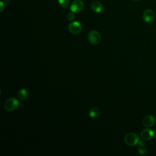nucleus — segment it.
<instances>
[{
  "label": "nucleus",
  "mask_w": 156,
  "mask_h": 156,
  "mask_svg": "<svg viewBox=\"0 0 156 156\" xmlns=\"http://www.w3.org/2000/svg\"><path fill=\"white\" fill-rule=\"evenodd\" d=\"M140 141L139 136L135 133H129L124 137V142L130 146H134L138 144Z\"/></svg>",
  "instance_id": "1"
},
{
  "label": "nucleus",
  "mask_w": 156,
  "mask_h": 156,
  "mask_svg": "<svg viewBox=\"0 0 156 156\" xmlns=\"http://www.w3.org/2000/svg\"><path fill=\"white\" fill-rule=\"evenodd\" d=\"M19 104V102L16 99L10 98L5 102L4 108L8 112H13L18 108Z\"/></svg>",
  "instance_id": "2"
},
{
  "label": "nucleus",
  "mask_w": 156,
  "mask_h": 156,
  "mask_svg": "<svg viewBox=\"0 0 156 156\" xmlns=\"http://www.w3.org/2000/svg\"><path fill=\"white\" fill-rule=\"evenodd\" d=\"M88 40L91 44L96 45L99 43L101 41V35L99 32L93 30L88 34Z\"/></svg>",
  "instance_id": "3"
},
{
  "label": "nucleus",
  "mask_w": 156,
  "mask_h": 156,
  "mask_svg": "<svg viewBox=\"0 0 156 156\" xmlns=\"http://www.w3.org/2000/svg\"><path fill=\"white\" fill-rule=\"evenodd\" d=\"M82 27L81 24L79 21H73L71 22L68 26V29L70 33L73 35L79 34L82 30Z\"/></svg>",
  "instance_id": "4"
},
{
  "label": "nucleus",
  "mask_w": 156,
  "mask_h": 156,
  "mask_svg": "<svg viewBox=\"0 0 156 156\" xmlns=\"http://www.w3.org/2000/svg\"><path fill=\"white\" fill-rule=\"evenodd\" d=\"M84 7V4L81 0H74L71 4L70 9L74 13L80 12Z\"/></svg>",
  "instance_id": "5"
},
{
  "label": "nucleus",
  "mask_w": 156,
  "mask_h": 156,
  "mask_svg": "<svg viewBox=\"0 0 156 156\" xmlns=\"http://www.w3.org/2000/svg\"><path fill=\"white\" fill-rule=\"evenodd\" d=\"M143 20L147 23H151L153 22L155 19V13L151 9H147L143 12Z\"/></svg>",
  "instance_id": "6"
},
{
  "label": "nucleus",
  "mask_w": 156,
  "mask_h": 156,
  "mask_svg": "<svg viewBox=\"0 0 156 156\" xmlns=\"http://www.w3.org/2000/svg\"><path fill=\"white\" fill-rule=\"evenodd\" d=\"M154 136V131L151 129H146L141 133V138L146 141L151 140Z\"/></svg>",
  "instance_id": "7"
},
{
  "label": "nucleus",
  "mask_w": 156,
  "mask_h": 156,
  "mask_svg": "<svg viewBox=\"0 0 156 156\" xmlns=\"http://www.w3.org/2000/svg\"><path fill=\"white\" fill-rule=\"evenodd\" d=\"M155 119L152 115H146L143 119V124L147 128L153 126L155 124Z\"/></svg>",
  "instance_id": "8"
},
{
  "label": "nucleus",
  "mask_w": 156,
  "mask_h": 156,
  "mask_svg": "<svg viewBox=\"0 0 156 156\" xmlns=\"http://www.w3.org/2000/svg\"><path fill=\"white\" fill-rule=\"evenodd\" d=\"M91 9L96 13H100L103 10V5L99 1H94L91 4Z\"/></svg>",
  "instance_id": "9"
},
{
  "label": "nucleus",
  "mask_w": 156,
  "mask_h": 156,
  "mask_svg": "<svg viewBox=\"0 0 156 156\" xmlns=\"http://www.w3.org/2000/svg\"><path fill=\"white\" fill-rule=\"evenodd\" d=\"M138 145V152L141 155H144L147 152V148L146 143L143 141H140Z\"/></svg>",
  "instance_id": "10"
},
{
  "label": "nucleus",
  "mask_w": 156,
  "mask_h": 156,
  "mask_svg": "<svg viewBox=\"0 0 156 156\" xmlns=\"http://www.w3.org/2000/svg\"><path fill=\"white\" fill-rule=\"evenodd\" d=\"M100 109L98 107H93L92 108L89 112V116L90 118L95 119L99 117L100 115Z\"/></svg>",
  "instance_id": "11"
},
{
  "label": "nucleus",
  "mask_w": 156,
  "mask_h": 156,
  "mask_svg": "<svg viewBox=\"0 0 156 156\" xmlns=\"http://www.w3.org/2000/svg\"><path fill=\"white\" fill-rule=\"evenodd\" d=\"M27 96H28V92L26 89H21L18 93V97L21 101L26 99Z\"/></svg>",
  "instance_id": "12"
},
{
  "label": "nucleus",
  "mask_w": 156,
  "mask_h": 156,
  "mask_svg": "<svg viewBox=\"0 0 156 156\" xmlns=\"http://www.w3.org/2000/svg\"><path fill=\"white\" fill-rule=\"evenodd\" d=\"M58 4L63 8H67L69 4V0H58Z\"/></svg>",
  "instance_id": "13"
},
{
  "label": "nucleus",
  "mask_w": 156,
  "mask_h": 156,
  "mask_svg": "<svg viewBox=\"0 0 156 156\" xmlns=\"http://www.w3.org/2000/svg\"><path fill=\"white\" fill-rule=\"evenodd\" d=\"M67 19L69 20V21H72L74 19V12H69L68 13L67 15Z\"/></svg>",
  "instance_id": "14"
},
{
  "label": "nucleus",
  "mask_w": 156,
  "mask_h": 156,
  "mask_svg": "<svg viewBox=\"0 0 156 156\" xmlns=\"http://www.w3.org/2000/svg\"><path fill=\"white\" fill-rule=\"evenodd\" d=\"M0 5H1L0 11H1V12H2L3 10L5 9V4L4 3V2L1 1V2H0Z\"/></svg>",
  "instance_id": "15"
},
{
  "label": "nucleus",
  "mask_w": 156,
  "mask_h": 156,
  "mask_svg": "<svg viewBox=\"0 0 156 156\" xmlns=\"http://www.w3.org/2000/svg\"><path fill=\"white\" fill-rule=\"evenodd\" d=\"M133 1H140V0H133Z\"/></svg>",
  "instance_id": "16"
},
{
  "label": "nucleus",
  "mask_w": 156,
  "mask_h": 156,
  "mask_svg": "<svg viewBox=\"0 0 156 156\" xmlns=\"http://www.w3.org/2000/svg\"><path fill=\"white\" fill-rule=\"evenodd\" d=\"M155 141H156V133H155Z\"/></svg>",
  "instance_id": "17"
}]
</instances>
